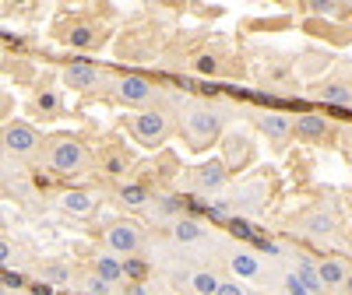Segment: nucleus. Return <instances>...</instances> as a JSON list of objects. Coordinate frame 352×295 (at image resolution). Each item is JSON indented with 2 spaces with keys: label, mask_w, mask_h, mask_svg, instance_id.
<instances>
[{
  "label": "nucleus",
  "mask_w": 352,
  "mask_h": 295,
  "mask_svg": "<svg viewBox=\"0 0 352 295\" xmlns=\"http://www.w3.org/2000/svg\"><path fill=\"white\" fill-rule=\"evenodd\" d=\"M173 239L180 243V246L204 243V228H201L194 218H176V222H173Z\"/></svg>",
  "instance_id": "12"
},
{
  "label": "nucleus",
  "mask_w": 352,
  "mask_h": 295,
  "mask_svg": "<svg viewBox=\"0 0 352 295\" xmlns=\"http://www.w3.org/2000/svg\"><path fill=\"white\" fill-rule=\"evenodd\" d=\"M46 158H50V169L60 172V176H74L88 165L85 144L78 137H53L50 148H46Z\"/></svg>",
  "instance_id": "2"
},
{
  "label": "nucleus",
  "mask_w": 352,
  "mask_h": 295,
  "mask_svg": "<svg viewBox=\"0 0 352 295\" xmlns=\"http://www.w3.org/2000/svg\"><path fill=\"white\" fill-rule=\"evenodd\" d=\"M36 102H39V109H53V106H56V95H50V92H46V95H39Z\"/></svg>",
  "instance_id": "32"
},
{
  "label": "nucleus",
  "mask_w": 352,
  "mask_h": 295,
  "mask_svg": "<svg viewBox=\"0 0 352 295\" xmlns=\"http://www.w3.org/2000/svg\"><path fill=\"white\" fill-rule=\"evenodd\" d=\"M106 169H109L113 176H120V172H124L127 165H124V158H116V155H109V158H106Z\"/></svg>",
  "instance_id": "29"
},
{
  "label": "nucleus",
  "mask_w": 352,
  "mask_h": 295,
  "mask_svg": "<svg viewBox=\"0 0 352 295\" xmlns=\"http://www.w3.org/2000/svg\"><path fill=\"white\" fill-rule=\"evenodd\" d=\"M173 130V120L166 109H141L134 116V137L144 144V148H159Z\"/></svg>",
  "instance_id": "4"
},
{
  "label": "nucleus",
  "mask_w": 352,
  "mask_h": 295,
  "mask_svg": "<svg viewBox=\"0 0 352 295\" xmlns=\"http://www.w3.org/2000/svg\"><path fill=\"white\" fill-rule=\"evenodd\" d=\"M120 200L131 204V208H144V200H148V190H144L141 183H124V187H120Z\"/></svg>",
  "instance_id": "21"
},
{
  "label": "nucleus",
  "mask_w": 352,
  "mask_h": 295,
  "mask_svg": "<svg viewBox=\"0 0 352 295\" xmlns=\"http://www.w3.org/2000/svg\"><path fill=\"white\" fill-rule=\"evenodd\" d=\"M8 109H11V99H8L4 92H0V120H4V116H8Z\"/></svg>",
  "instance_id": "34"
},
{
  "label": "nucleus",
  "mask_w": 352,
  "mask_h": 295,
  "mask_svg": "<svg viewBox=\"0 0 352 295\" xmlns=\"http://www.w3.org/2000/svg\"><path fill=\"white\" fill-rule=\"evenodd\" d=\"M0 295H4V288H0Z\"/></svg>",
  "instance_id": "37"
},
{
  "label": "nucleus",
  "mask_w": 352,
  "mask_h": 295,
  "mask_svg": "<svg viewBox=\"0 0 352 295\" xmlns=\"http://www.w3.org/2000/svg\"><path fill=\"white\" fill-rule=\"evenodd\" d=\"M106 246L113 253H120V257H134L138 246H141V232L134 222H113L106 228Z\"/></svg>",
  "instance_id": "5"
},
{
  "label": "nucleus",
  "mask_w": 352,
  "mask_h": 295,
  "mask_svg": "<svg viewBox=\"0 0 352 295\" xmlns=\"http://www.w3.org/2000/svg\"><path fill=\"white\" fill-rule=\"evenodd\" d=\"M88 295H109V285L102 278H92L88 281Z\"/></svg>",
  "instance_id": "28"
},
{
  "label": "nucleus",
  "mask_w": 352,
  "mask_h": 295,
  "mask_svg": "<svg viewBox=\"0 0 352 295\" xmlns=\"http://www.w3.org/2000/svg\"><path fill=\"white\" fill-rule=\"evenodd\" d=\"M144 295H162V292H144Z\"/></svg>",
  "instance_id": "36"
},
{
  "label": "nucleus",
  "mask_w": 352,
  "mask_h": 295,
  "mask_svg": "<svg viewBox=\"0 0 352 295\" xmlns=\"http://www.w3.org/2000/svg\"><path fill=\"white\" fill-rule=\"evenodd\" d=\"M219 130H222V116H219L215 106L197 102L184 113V134H187L190 148H208L219 137Z\"/></svg>",
  "instance_id": "1"
},
{
  "label": "nucleus",
  "mask_w": 352,
  "mask_h": 295,
  "mask_svg": "<svg viewBox=\"0 0 352 295\" xmlns=\"http://www.w3.org/2000/svg\"><path fill=\"white\" fill-rule=\"evenodd\" d=\"M32 295H53V288L46 281H39V285H32Z\"/></svg>",
  "instance_id": "33"
},
{
  "label": "nucleus",
  "mask_w": 352,
  "mask_h": 295,
  "mask_svg": "<svg viewBox=\"0 0 352 295\" xmlns=\"http://www.w3.org/2000/svg\"><path fill=\"white\" fill-rule=\"evenodd\" d=\"M39 144H43L39 130L21 123V120H14V123H8L4 130H0V148H4L11 158H32L39 152Z\"/></svg>",
  "instance_id": "3"
},
{
  "label": "nucleus",
  "mask_w": 352,
  "mask_h": 295,
  "mask_svg": "<svg viewBox=\"0 0 352 295\" xmlns=\"http://www.w3.org/2000/svg\"><path fill=\"white\" fill-rule=\"evenodd\" d=\"M64 84L67 88H74V92H92V88L99 84V71L92 67V64H71L67 71H64Z\"/></svg>",
  "instance_id": "8"
},
{
  "label": "nucleus",
  "mask_w": 352,
  "mask_h": 295,
  "mask_svg": "<svg viewBox=\"0 0 352 295\" xmlns=\"http://www.w3.org/2000/svg\"><path fill=\"white\" fill-rule=\"evenodd\" d=\"M229 228L236 232V235H243V239H254V225L243 222V218H229Z\"/></svg>",
  "instance_id": "25"
},
{
  "label": "nucleus",
  "mask_w": 352,
  "mask_h": 295,
  "mask_svg": "<svg viewBox=\"0 0 352 295\" xmlns=\"http://www.w3.org/2000/svg\"><path fill=\"white\" fill-rule=\"evenodd\" d=\"M162 211H166V215L180 211V197H162Z\"/></svg>",
  "instance_id": "31"
},
{
  "label": "nucleus",
  "mask_w": 352,
  "mask_h": 295,
  "mask_svg": "<svg viewBox=\"0 0 352 295\" xmlns=\"http://www.w3.org/2000/svg\"><path fill=\"white\" fill-rule=\"evenodd\" d=\"M60 208L67 211V215H92L96 211V197L92 193H85V190H67L64 197H60Z\"/></svg>",
  "instance_id": "10"
},
{
  "label": "nucleus",
  "mask_w": 352,
  "mask_h": 295,
  "mask_svg": "<svg viewBox=\"0 0 352 295\" xmlns=\"http://www.w3.org/2000/svg\"><path fill=\"white\" fill-rule=\"evenodd\" d=\"M219 295H247V288L240 281H222L219 285Z\"/></svg>",
  "instance_id": "27"
},
{
  "label": "nucleus",
  "mask_w": 352,
  "mask_h": 295,
  "mask_svg": "<svg viewBox=\"0 0 352 295\" xmlns=\"http://www.w3.org/2000/svg\"><path fill=\"white\" fill-rule=\"evenodd\" d=\"M96 278H102L106 285H113V281H124V263L120 260H116L113 253H102L99 260H96Z\"/></svg>",
  "instance_id": "16"
},
{
  "label": "nucleus",
  "mask_w": 352,
  "mask_h": 295,
  "mask_svg": "<svg viewBox=\"0 0 352 295\" xmlns=\"http://www.w3.org/2000/svg\"><path fill=\"white\" fill-rule=\"evenodd\" d=\"M187 285H190L194 295H219L222 278L215 271H194V274H187Z\"/></svg>",
  "instance_id": "14"
},
{
  "label": "nucleus",
  "mask_w": 352,
  "mask_h": 295,
  "mask_svg": "<svg viewBox=\"0 0 352 295\" xmlns=\"http://www.w3.org/2000/svg\"><path fill=\"white\" fill-rule=\"evenodd\" d=\"M124 278H134V281H141V278H144V263L127 257V263H124Z\"/></svg>",
  "instance_id": "26"
},
{
  "label": "nucleus",
  "mask_w": 352,
  "mask_h": 295,
  "mask_svg": "<svg viewBox=\"0 0 352 295\" xmlns=\"http://www.w3.org/2000/svg\"><path fill=\"white\" fill-rule=\"evenodd\" d=\"M320 99L331 102V106H352V92L345 84H324L320 88Z\"/></svg>",
  "instance_id": "20"
},
{
  "label": "nucleus",
  "mask_w": 352,
  "mask_h": 295,
  "mask_svg": "<svg viewBox=\"0 0 352 295\" xmlns=\"http://www.w3.org/2000/svg\"><path fill=\"white\" fill-rule=\"evenodd\" d=\"M116 95H120L127 106H144L155 99V84L148 78H138V74H127L120 84H116Z\"/></svg>",
  "instance_id": "6"
},
{
  "label": "nucleus",
  "mask_w": 352,
  "mask_h": 295,
  "mask_svg": "<svg viewBox=\"0 0 352 295\" xmlns=\"http://www.w3.org/2000/svg\"><path fill=\"white\" fill-rule=\"evenodd\" d=\"M292 130H296V137H303V141H320L328 130H331V123L324 120V116H314V113H303V116H296V123H292Z\"/></svg>",
  "instance_id": "9"
},
{
  "label": "nucleus",
  "mask_w": 352,
  "mask_h": 295,
  "mask_svg": "<svg viewBox=\"0 0 352 295\" xmlns=\"http://www.w3.org/2000/svg\"><path fill=\"white\" fill-rule=\"evenodd\" d=\"M303 228L314 232V235H331V232H335V215L324 211V208H317V211H310V215L303 218Z\"/></svg>",
  "instance_id": "15"
},
{
  "label": "nucleus",
  "mask_w": 352,
  "mask_h": 295,
  "mask_svg": "<svg viewBox=\"0 0 352 295\" xmlns=\"http://www.w3.org/2000/svg\"><path fill=\"white\" fill-rule=\"evenodd\" d=\"M194 67H197L201 74H219V60H215V56H208V53H204V56H197V60H194Z\"/></svg>",
  "instance_id": "24"
},
{
  "label": "nucleus",
  "mask_w": 352,
  "mask_h": 295,
  "mask_svg": "<svg viewBox=\"0 0 352 295\" xmlns=\"http://www.w3.org/2000/svg\"><path fill=\"white\" fill-rule=\"evenodd\" d=\"M67 278H71V271L60 268V263H46V268L39 271V281H46V285H64Z\"/></svg>",
  "instance_id": "22"
},
{
  "label": "nucleus",
  "mask_w": 352,
  "mask_h": 295,
  "mask_svg": "<svg viewBox=\"0 0 352 295\" xmlns=\"http://www.w3.org/2000/svg\"><path fill=\"white\" fill-rule=\"evenodd\" d=\"M8 263H11V243L0 239V268H8Z\"/></svg>",
  "instance_id": "30"
},
{
  "label": "nucleus",
  "mask_w": 352,
  "mask_h": 295,
  "mask_svg": "<svg viewBox=\"0 0 352 295\" xmlns=\"http://www.w3.org/2000/svg\"><path fill=\"white\" fill-rule=\"evenodd\" d=\"M296 278L303 281V288H307L310 295L320 292V278H317V268H314L310 260H296Z\"/></svg>",
  "instance_id": "19"
},
{
  "label": "nucleus",
  "mask_w": 352,
  "mask_h": 295,
  "mask_svg": "<svg viewBox=\"0 0 352 295\" xmlns=\"http://www.w3.org/2000/svg\"><path fill=\"white\" fill-rule=\"evenodd\" d=\"M194 183L197 190H222L226 187V162L222 158H212L194 169Z\"/></svg>",
  "instance_id": "7"
},
{
  "label": "nucleus",
  "mask_w": 352,
  "mask_h": 295,
  "mask_svg": "<svg viewBox=\"0 0 352 295\" xmlns=\"http://www.w3.org/2000/svg\"><path fill=\"white\" fill-rule=\"evenodd\" d=\"M124 295H144V288L134 281V285H127V288H124Z\"/></svg>",
  "instance_id": "35"
},
{
  "label": "nucleus",
  "mask_w": 352,
  "mask_h": 295,
  "mask_svg": "<svg viewBox=\"0 0 352 295\" xmlns=\"http://www.w3.org/2000/svg\"><path fill=\"white\" fill-rule=\"evenodd\" d=\"M257 127L268 134L272 141H285L292 134V120H289V116H282V113H264L261 120H257Z\"/></svg>",
  "instance_id": "11"
},
{
  "label": "nucleus",
  "mask_w": 352,
  "mask_h": 295,
  "mask_svg": "<svg viewBox=\"0 0 352 295\" xmlns=\"http://www.w3.org/2000/svg\"><path fill=\"white\" fill-rule=\"evenodd\" d=\"M317 278H320V288H338V285H345L349 271H345L342 260H320L317 263Z\"/></svg>",
  "instance_id": "13"
},
{
  "label": "nucleus",
  "mask_w": 352,
  "mask_h": 295,
  "mask_svg": "<svg viewBox=\"0 0 352 295\" xmlns=\"http://www.w3.org/2000/svg\"><path fill=\"white\" fill-rule=\"evenodd\" d=\"M282 285H285V292H289V295H310V292L303 288V281L296 278V271H289V274L282 278Z\"/></svg>",
  "instance_id": "23"
},
{
  "label": "nucleus",
  "mask_w": 352,
  "mask_h": 295,
  "mask_svg": "<svg viewBox=\"0 0 352 295\" xmlns=\"http://www.w3.org/2000/svg\"><path fill=\"white\" fill-rule=\"evenodd\" d=\"M67 39H71V46L85 49V46H96V43H99V32H96V25L78 21V25L71 28V32H67Z\"/></svg>",
  "instance_id": "17"
},
{
  "label": "nucleus",
  "mask_w": 352,
  "mask_h": 295,
  "mask_svg": "<svg viewBox=\"0 0 352 295\" xmlns=\"http://www.w3.org/2000/svg\"><path fill=\"white\" fill-rule=\"evenodd\" d=\"M229 268L236 271L240 278H254V274H261V263H257L250 253H232V257H229Z\"/></svg>",
  "instance_id": "18"
}]
</instances>
